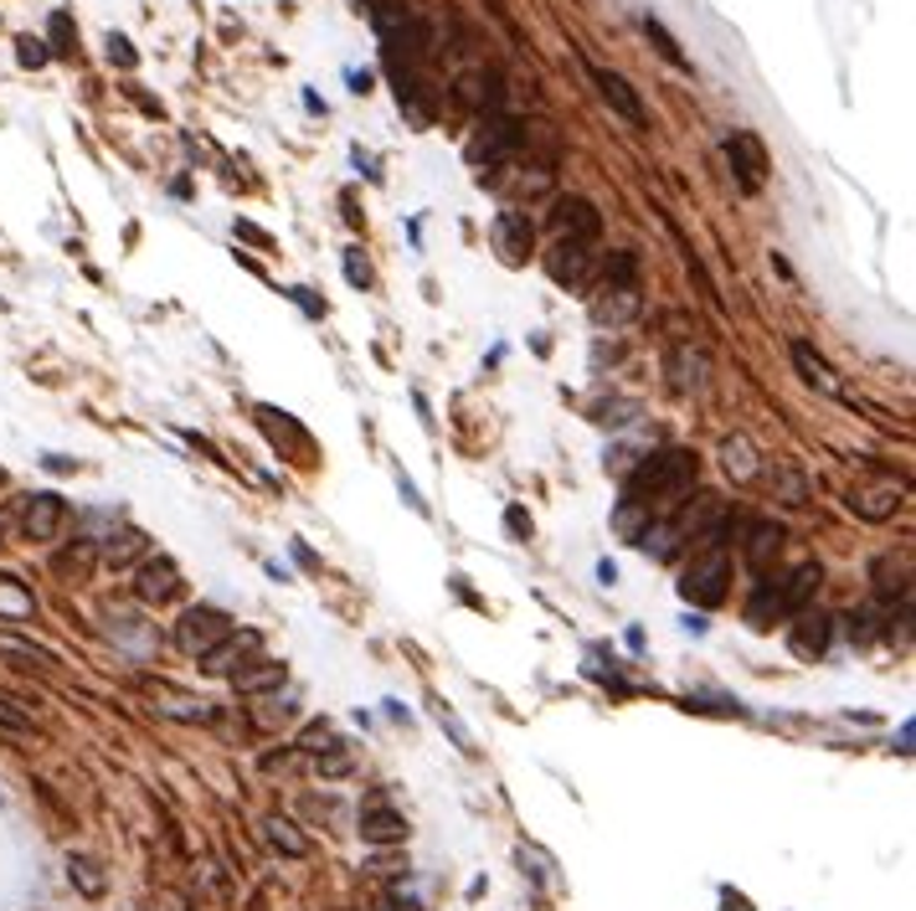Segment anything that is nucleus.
<instances>
[{
    "instance_id": "nucleus-42",
    "label": "nucleus",
    "mask_w": 916,
    "mask_h": 911,
    "mask_svg": "<svg viewBox=\"0 0 916 911\" xmlns=\"http://www.w3.org/2000/svg\"><path fill=\"white\" fill-rule=\"evenodd\" d=\"M237 233L248 237V242H258V248H268V233H258L253 222H237Z\"/></svg>"
},
{
    "instance_id": "nucleus-21",
    "label": "nucleus",
    "mask_w": 916,
    "mask_h": 911,
    "mask_svg": "<svg viewBox=\"0 0 916 911\" xmlns=\"http://www.w3.org/2000/svg\"><path fill=\"white\" fill-rule=\"evenodd\" d=\"M793 366H799V376L808 382V387H819L824 397H844V382H839L835 371H829V361H824L814 346H803V340H793Z\"/></svg>"
},
{
    "instance_id": "nucleus-1",
    "label": "nucleus",
    "mask_w": 916,
    "mask_h": 911,
    "mask_svg": "<svg viewBox=\"0 0 916 911\" xmlns=\"http://www.w3.org/2000/svg\"><path fill=\"white\" fill-rule=\"evenodd\" d=\"M695 474H701V459H695V453L664 448L654 459H639V469L624 479V500L643 504L649 515H664V510H675V504L690 500Z\"/></svg>"
},
{
    "instance_id": "nucleus-3",
    "label": "nucleus",
    "mask_w": 916,
    "mask_h": 911,
    "mask_svg": "<svg viewBox=\"0 0 916 911\" xmlns=\"http://www.w3.org/2000/svg\"><path fill=\"white\" fill-rule=\"evenodd\" d=\"M639 263H633V252H613L607 258V273H603V289L587 299V314H592V325L598 330H618L628 325L633 314H639Z\"/></svg>"
},
{
    "instance_id": "nucleus-38",
    "label": "nucleus",
    "mask_w": 916,
    "mask_h": 911,
    "mask_svg": "<svg viewBox=\"0 0 916 911\" xmlns=\"http://www.w3.org/2000/svg\"><path fill=\"white\" fill-rule=\"evenodd\" d=\"M314 757H319V773H330V777L351 773V757L340 752V741H335V747H325V752H314Z\"/></svg>"
},
{
    "instance_id": "nucleus-31",
    "label": "nucleus",
    "mask_w": 916,
    "mask_h": 911,
    "mask_svg": "<svg viewBox=\"0 0 916 911\" xmlns=\"http://www.w3.org/2000/svg\"><path fill=\"white\" fill-rule=\"evenodd\" d=\"M0 654H16L21 664H52V649L21 639V634H0Z\"/></svg>"
},
{
    "instance_id": "nucleus-41",
    "label": "nucleus",
    "mask_w": 916,
    "mask_h": 911,
    "mask_svg": "<svg viewBox=\"0 0 916 911\" xmlns=\"http://www.w3.org/2000/svg\"><path fill=\"white\" fill-rule=\"evenodd\" d=\"M505 525L515 531V541H526L530 536V515H520V510H505Z\"/></svg>"
},
{
    "instance_id": "nucleus-18",
    "label": "nucleus",
    "mask_w": 916,
    "mask_h": 911,
    "mask_svg": "<svg viewBox=\"0 0 916 911\" xmlns=\"http://www.w3.org/2000/svg\"><path fill=\"white\" fill-rule=\"evenodd\" d=\"M227 679H233L237 696H268V690L284 685V660H263V654H253L248 664H237Z\"/></svg>"
},
{
    "instance_id": "nucleus-36",
    "label": "nucleus",
    "mask_w": 916,
    "mask_h": 911,
    "mask_svg": "<svg viewBox=\"0 0 916 911\" xmlns=\"http://www.w3.org/2000/svg\"><path fill=\"white\" fill-rule=\"evenodd\" d=\"M47 58H52V52H47V47H41L37 37H21V41H16V62H21V67H41Z\"/></svg>"
},
{
    "instance_id": "nucleus-32",
    "label": "nucleus",
    "mask_w": 916,
    "mask_h": 911,
    "mask_svg": "<svg viewBox=\"0 0 916 911\" xmlns=\"http://www.w3.org/2000/svg\"><path fill=\"white\" fill-rule=\"evenodd\" d=\"M773 479H778V489H782V495H778L782 504H803V500H808V479H803L799 469H773Z\"/></svg>"
},
{
    "instance_id": "nucleus-24",
    "label": "nucleus",
    "mask_w": 916,
    "mask_h": 911,
    "mask_svg": "<svg viewBox=\"0 0 916 911\" xmlns=\"http://www.w3.org/2000/svg\"><path fill=\"white\" fill-rule=\"evenodd\" d=\"M0 619L5 623H32L37 619V598H32V587L11 572H0Z\"/></svg>"
},
{
    "instance_id": "nucleus-25",
    "label": "nucleus",
    "mask_w": 916,
    "mask_h": 911,
    "mask_svg": "<svg viewBox=\"0 0 916 911\" xmlns=\"http://www.w3.org/2000/svg\"><path fill=\"white\" fill-rule=\"evenodd\" d=\"M361 839L366 845H402L407 839V819L397 814V809H371V814H361Z\"/></svg>"
},
{
    "instance_id": "nucleus-17",
    "label": "nucleus",
    "mask_w": 916,
    "mask_h": 911,
    "mask_svg": "<svg viewBox=\"0 0 916 911\" xmlns=\"http://www.w3.org/2000/svg\"><path fill=\"white\" fill-rule=\"evenodd\" d=\"M530 242H536V233H530L526 212L505 207V212L494 216V248H500V258H505V263H526V258H530Z\"/></svg>"
},
{
    "instance_id": "nucleus-19",
    "label": "nucleus",
    "mask_w": 916,
    "mask_h": 911,
    "mask_svg": "<svg viewBox=\"0 0 916 911\" xmlns=\"http://www.w3.org/2000/svg\"><path fill=\"white\" fill-rule=\"evenodd\" d=\"M778 551H782V525H773V521H752V525H746V566H752L757 577L773 572Z\"/></svg>"
},
{
    "instance_id": "nucleus-5",
    "label": "nucleus",
    "mask_w": 916,
    "mask_h": 911,
    "mask_svg": "<svg viewBox=\"0 0 916 911\" xmlns=\"http://www.w3.org/2000/svg\"><path fill=\"white\" fill-rule=\"evenodd\" d=\"M731 525H737V515H731L726 500H716V495H690V510H685L680 525H675V541L695 546V551H711V546L726 541Z\"/></svg>"
},
{
    "instance_id": "nucleus-35",
    "label": "nucleus",
    "mask_w": 916,
    "mask_h": 911,
    "mask_svg": "<svg viewBox=\"0 0 916 911\" xmlns=\"http://www.w3.org/2000/svg\"><path fill=\"white\" fill-rule=\"evenodd\" d=\"M109 62H118L124 73L135 67V62H139V52L129 47V37H118V32H109Z\"/></svg>"
},
{
    "instance_id": "nucleus-10",
    "label": "nucleus",
    "mask_w": 916,
    "mask_h": 911,
    "mask_svg": "<svg viewBox=\"0 0 916 911\" xmlns=\"http://www.w3.org/2000/svg\"><path fill=\"white\" fill-rule=\"evenodd\" d=\"M180 592V566L171 562V557H145V562H135V598L145 602V608H160V602H171Z\"/></svg>"
},
{
    "instance_id": "nucleus-37",
    "label": "nucleus",
    "mask_w": 916,
    "mask_h": 911,
    "mask_svg": "<svg viewBox=\"0 0 916 911\" xmlns=\"http://www.w3.org/2000/svg\"><path fill=\"white\" fill-rule=\"evenodd\" d=\"M299 747H304V752H325V747H335L330 726H325V721H314V726H304V737H299Z\"/></svg>"
},
{
    "instance_id": "nucleus-33",
    "label": "nucleus",
    "mask_w": 916,
    "mask_h": 911,
    "mask_svg": "<svg viewBox=\"0 0 916 911\" xmlns=\"http://www.w3.org/2000/svg\"><path fill=\"white\" fill-rule=\"evenodd\" d=\"M0 732H16V737H26V732H32V716L21 711L16 700H5V696H0Z\"/></svg>"
},
{
    "instance_id": "nucleus-11",
    "label": "nucleus",
    "mask_w": 916,
    "mask_h": 911,
    "mask_svg": "<svg viewBox=\"0 0 916 911\" xmlns=\"http://www.w3.org/2000/svg\"><path fill=\"white\" fill-rule=\"evenodd\" d=\"M587 78L598 83V93L607 98V109L624 118V124H633V129H649V114H643L639 93H633V83H628L624 73H613V67H592V62H587Z\"/></svg>"
},
{
    "instance_id": "nucleus-15",
    "label": "nucleus",
    "mask_w": 916,
    "mask_h": 911,
    "mask_svg": "<svg viewBox=\"0 0 916 911\" xmlns=\"http://www.w3.org/2000/svg\"><path fill=\"white\" fill-rule=\"evenodd\" d=\"M62 521H67V504H62V495H52V489L32 495L26 510H21V531H26V541H52V536L62 531Z\"/></svg>"
},
{
    "instance_id": "nucleus-29",
    "label": "nucleus",
    "mask_w": 916,
    "mask_h": 911,
    "mask_svg": "<svg viewBox=\"0 0 916 911\" xmlns=\"http://www.w3.org/2000/svg\"><path fill=\"white\" fill-rule=\"evenodd\" d=\"M93 566H98V546L93 541H73L67 551L52 557V572H62V577H88Z\"/></svg>"
},
{
    "instance_id": "nucleus-43",
    "label": "nucleus",
    "mask_w": 916,
    "mask_h": 911,
    "mask_svg": "<svg viewBox=\"0 0 916 911\" xmlns=\"http://www.w3.org/2000/svg\"><path fill=\"white\" fill-rule=\"evenodd\" d=\"M0 485H5V469H0Z\"/></svg>"
},
{
    "instance_id": "nucleus-16",
    "label": "nucleus",
    "mask_w": 916,
    "mask_h": 911,
    "mask_svg": "<svg viewBox=\"0 0 916 911\" xmlns=\"http://www.w3.org/2000/svg\"><path fill=\"white\" fill-rule=\"evenodd\" d=\"M901 500H906V489L896 485V479H876V485H859L850 489V510H855L859 521H891L901 510Z\"/></svg>"
},
{
    "instance_id": "nucleus-9",
    "label": "nucleus",
    "mask_w": 916,
    "mask_h": 911,
    "mask_svg": "<svg viewBox=\"0 0 916 911\" xmlns=\"http://www.w3.org/2000/svg\"><path fill=\"white\" fill-rule=\"evenodd\" d=\"M453 103L468 109V114H500V103H505L500 67H474V73H464V78L453 83Z\"/></svg>"
},
{
    "instance_id": "nucleus-22",
    "label": "nucleus",
    "mask_w": 916,
    "mask_h": 911,
    "mask_svg": "<svg viewBox=\"0 0 916 911\" xmlns=\"http://www.w3.org/2000/svg\"><path fill=\"white\" fill-rule=\"evenodd\" d=\"M98 557L114 566V572H118V566H135V562H145V557H150V536H145V531H135V525H124V531H114V536L103 541V551H98Z\"/></svg>"
},
{
    "instance_id": "nucleus-8",
    "label": "nucleus",
    "mask_w": 916,
    "mask_h": 911,
    "mask_svg": "<svg viewBox=\"0 0 916 911\" xmlns=\"http://www.w3.org/2000/svg\"><path fill=\"white\" fill-rule=\"evenodd\" d=\"M233 634V619L222 613V608H212V602H196V608H186L176 619V644L186 649V654H212L216 644L227 639Z\"/></svg>"
},
{
    "instance_id": "nucleus-6",
    "label": "nucleus",
    "mask_w": 916,
    "mask_h": 911,
    "mask_svg": "<svg viewBox=\"0 0 916 911\" xmlns=\"http://www.w3.org/2000/svg\"><path fill=\"white\" fill-rule=\"evenodd\" d=\"M726 592H731V551H726V546H711V551H701L695 562L685 566L680 598L701 602V608H716V602H726Z\"/></svg>"
},
{
    "instance_id": "nucleus-39",
    "label": "nucleus",
    "mask_w": 916,
    "mask_h": 911,
    "mask_svg": "<svg viewBox=\"0 0 916 911\" xmlns=\"http://www.w3.org/2000/svg\"><path fill=\"white\" fill-rule=\"evenodd\" d=\"M165 716H180V721H206L212 711H206V706H180V696H171V700H165Z\"/></svg>"
},
{
    "instance_id": "nucleus-26",
    "label": "nucleus",
    "mask_w": 916,
    "mask_h": 911,
    "mask_svg": "<svg viewBox=\"0 0 916 911\" xmlns=\"http://www.w3.org/2000/svg\"><path fill=\"white\" fill-rule=\"evenodd\" d=\"M669 382H675V391H701L705 387V355L701 350L680 346L675 355H669Z\"/></svg>"
},
{
    "instance_id": "nucleus-13",
    "label": "nucleus",
    "mask_w": 916,
    "mask_h": 911,
    "mask_svg": "<svg viewBox=\"0 0 916 911\" xmlns=\"http://www.w3.org/2000/svg\"><path fill=\"white\" fill-rule=\"evenodd\" d=\"M726 160H731V175L741 180L746 196H757L767 186V150H762L757 135H731L726 139Z\"/></svg>"
},
{
    "instance_id": "nucleus-30",
    "label": "nucleus",
    "mask_w": 916,
    "mask_h": 911,
    "mask_svg": "<svg viewBox=\"0 0 916 911\" xmlns=\"http://www.w3.org/2000/svg\"><path fill=\"white\" fill-rule=\"evenodd\" d=\"M643 32H649V41H654V52H660L669 67H680V73H690V58L680 52V41L669 37V26H664L660 16H643Z\"/></svg>"
},
{
    "instance_id": "nucleus-7",
    "label": "nucleus",
    "mask_w": 916,
    "mask_h": 911,
    "mask_svg": "<svg viewBox=\"0 0 916 911\" xmlns=\"http://www.w3.org/2000/svg\"><path fill=\"white\" fill-rule=\"evenodd\" d=\"M547 273L551 284L582 294L598 278V248L587 237H556V248H547Z\"/></svg>"
},
{
    "instance_id": "nucleus-34",
    "label": "nucleus",
    "mask_w": 916,
    "mask_h": 911,
    "mask_svg": "<svg viewBox=\"0 0 916 911\" xmlns=\"http://www.w3.org/2000/svg\"><path fill=\"white\" fill-rule=\"evenodd\" d=\"M52 47H58L62 58H67V52H78V32H73V21H67V11H58V16H52Z\"/></svg>"
},
{
    "instance_id": "nucleus-20",
    "label": "nucleus",
    "mask_w": 916,
    "mask_h": 911,
    "mask_svg": "<svg viewBox=\"0 0 916 911\" xmlns=\"http://www.w3.org/2000/svg\"><path fill=\"white\" fill-rule=\"evenodd\" d=\"M721 469L731 474V485H752L762 474V459H757V448H752V438L746 433H731L721 444Z\"/></svg>"
},
{
    "instance_id": "nucleus-27",
    "label": "nucleus",
    "mask_w": 916,
    "mask_h": 911,
    "mask_svg": "<svg viewBox=\"0 0 916 911\" xmlns=\"http://www.w3.org/2000/svg\"><path fill=\"white\" fill-rule=\"evenodd\" d=\"M263 839H268L278 854H289V860H304V854H310V839L293 829V819H284V814L263 819Z\"/></svg>"
},
{
    "instance_id": "nucleus-40",
    "label": "nucleus",
    "mask_w": 916,
    "mask_h": 911,
    "mask_svg": "<svg viewBox=\"0 0 916 911\" xmlns=\"http://www.w3.org/2000/svg\"><path fill=\"white\" fill-rule=\"evenodd\" d=\"M346 273H351V284H361V289H371V269L355 258V252H346Z\"/></svg>"
},
{
    "instance_id": "nucleus-28",
    "label": "nucleus",
    "mask_w": 916,
    "mask_h": 911,
    "mask_svg": "<svg viewBox=\"0 0 916 911\" xmlns=\"http://www.w3.org/2000/svg\"><path fill=\"white\" fill-rule=\"evenodd\" d=\"M67 881H73L88 901H98V896L109 891V875H103V865H98L93 854H67Z\"/></svg>"
},
{
    "instance_id": "nucleus-12",
    "label": "nucleus",
    "mask_w": 916,
    "mask_h": 911,
    "mask_svg": "<svg viewBox=\"0 0 916 911\" xmlns=\"http://www.w3.org/2000/svg\"><path fill=\"white\" fill-rule=\"evenodd\" d=\"M551 233H556V237H587V242H598V233H603V216H598V207H592L587 196H556V201H551Z\"/></svg>"
},
{
    "instance_id": "nucleus-2",
    "label": "nucleus",
    "mask_w": 916,
    "mask_h": 911,
    "mask_svg": "<svg viewBox=\"0 0 916 911\" xmlns=\"http://www.w3.org/2000/svg\"><path fill=\"white\" fill-rule=\"evenodd\" d=\"M819 577H824V566H819V562H803V566H793L788 577L762 582L757 592H752V602H746V623H752V628H773V623L793 619L803 602L814 598Z\"/></svg>"
},
{
    "instance_id": "nucleus-23",
    "label": "nucleus",
    "mask_w": 916,
    "mask_h": 911,
    "mask_svg": "<svg viewBox=\"0 0 916 911\" xmlns=\"http://www.w3.org/2000/svg\"><path fill=\"white\" fill-rule=\"evenodd\" d=\"M258 654V634H227V639L216 644L212 654H201V660H206V675H233L237 664H248Z\"/></svg>"
},
{
    "instance_id": "nucleus-4",
    "label": "nucleus",
    "mask_w": 916,
    "mask_h": 911,
    "mask_svg": "<svg viewBox=\"0 0 916 911\" xmlns=\"http://www.w3.org/2000/svg\"><path fill=\"white\" fill-rule=\"evenodd\" d=\"M485 124L474 129V139H468V165L479 175H494L500 165H510V155L526 145V124L510 114H479Z\"/></svg>"
},
{
    "instance_id": "nucleus-14",
    "label": "nucleus",
    "mask_w": 916,
    "mask_h": 911,
    "mask_svg": "<svg viewBox=\"0 0 916 911\" xmlns=\"http://www.w3.org/2000/svg\"><path fill=\"white\" fill-rule=\"evenodd\" d=\"M793 619H799V623H793V634H788L793 654H799V660H824V654H829V639H835V619L819 613V608H814V613L799 608Z\"/></svg>"
}]
</instances>
